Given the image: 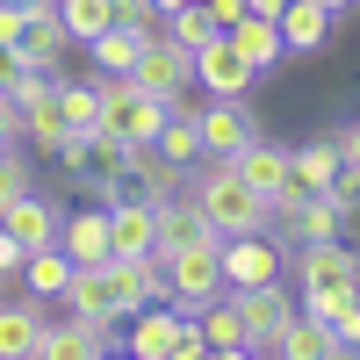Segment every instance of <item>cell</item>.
Instances as JSON below:
<instances>
[{
  "instance_id": "1",
  "label": "cell",
  "mask_w": 360,
  "mask_h": 360,
  "mask_svg": "<svg viewBox=\"0 0 360 360\" xmlns=\"http://www.w3.org/2000/svg\"><path fill=\"white\" fill-rule=\"evenodd\" d=\"M188 195L202 202V217L217 224V238H245V231H266V209L252 188H245V173H238L231 159H202L195 173H188Z\"/></svg>"
},
{
  "instance_id": "2",
  "label": "cell",
  "mask_w": 360,
  "mask_h": 360,
  "mask_svg": "<svg viewBox=\"0 0 360 360\" xmlns=\"http://www.w3.org/2000/svg\"><path fill=\"white\" fill-rule=\"evenodd\" d=\"M288 274H295V303L324 317L339 295H360V252L346 245V238H317V245L288 252Z\"/></svg>"
},
{
  "instance_id": "3",
  "label": "cell",
  "mask_w": 360,
  "mask_h": 360,
  "mask_svg": "<svg viewBox=\"0 0 360 360\" xmlns=\"http://www.w3.org/2000/svg\"><path fill=\"white\" fill-rule=\"evenodd\" d=\"M94 94H101V130L115 144H159V130H166L159 94H144L130 72H94Z\"/></svg>"
},
{
  "instance_id": "4",
  "label": "cell",
  "mask_w": 360,
  "mask_h": 360,
  "mask_svg": "<svg viewBox=\"0 0 360 360\" xmlns=\"http://www.w3.org/2000/svg\"><path fill=\"white\" fill-rule=\"evenodd\" d=\"M123 353H137V360H202V353H209V339H202L195 310L144 303V310L130 317V332H123Z\"/></svg>"
},
{
  "instance_id": "5",
  "label": "cell",
  "mask_w": 360,
  "mask_h": 360,
  "mask_svg": "<svg viewBox=\"0 0 360 360\" xmlns=\"http://www.w3.org/2000/svg\"><path fill=\"white\" fill-rule=\"evenodd\" d=\"M123 159H130V144H115L108 130H72L65 152H58L65 180H72L86 202H115V188H123Z\"/></svg>"
},
{
  "instance_id": "6",
  "label": "cell",
  "mask_w": 360,
  "mask_h": 360,
  "mask_svg": "<svg viewBox=\"0 0 360 360\" xmlns=\"http://www.w3.org/2000/svg\"><path fill=\"white\" fill-rule=\"evenodd\" d=\"M159 266H166L159 303H173V310H202L224 295V238L217 245H188V252H159Z\"/></svg>"
},
{
  "instance_id": "7",
  "label": "cell",
  "mask_w": 360,
  "mask_h": 360,
  "mask_svg": "<svg viewBox=\"0 0 360 360\" xmlns=\"http://www.w3.org/2000/svg\"><path fill=\"white\" fill-rule=\"evenodd\" d=\"M224 295H231V310L245 317L252 353H274V339L288 332V317H295V288L274 274V281H252V288H224Z\"/></svg>"
},
{
  "instance_id": "8",
  "label": "cell",
  "mask_w": 360,
  "mask_h": 360,
  "mask_svg": "<svg viewBox=\"0 0 360 360\" xmlns=\"http://www.w3.org/2000/svg\"><path fill=\"white\" fill-rule=\"evenodd\" d=\"M130 79L144 86V94H159L166 108H188V86H195V51H180L173 37H144V51H137Z\"/></svg>"
},
{
  "instance_id": "9",
  "label": "cell",
  "mask_w": 360,
  "mask_h": 360,
  "mask_svg": "<svg viewBox=\"0 0 360 360\" xmlns=\"http://www.w3.org/2000/svg\"><path fill=\"white\" fill-rule=\"evenodd\" d=\"M266 231H274V245H317V238H339L346 231V217L324 195H281L274 202V217H266Z\"/></svg>"
},
{
  "instance_id": "10",
  "label": "cell",
  "mask_w": 360,
  "mask_h": 360,
  "mask_svg": "<svg viewBox=\"0 0 360 360\" xmlns=\"http://www.w3.org/2000/svg\"><path fill=\"white\" fill-rule=\"evenodd\" d=\"M195 123H202V159H238L252 137H266L259 115H252L245 101H224V94H209V101L195 108Z\"/></svg>"
},
{
  "instance_id": "11",
  "label": "cell",
  "mask_w": 360,
  "mask_h": 360,
  "mask_svg": "<svg viewBox=\"0 0 360 360\" xmlns=\"http://www.w3.org/2000/svg\"><path fill=\"white\" fill-rule=\"evenodd\" d=\"M115 195H130V202H173V195H188V166H173L159 144H130V159H123V188Z\"/></svg>"
},
{
  "instance_id": "12",
  "label": "cell",
  "mask_w": 360,
  "mask_h": 360,
  "mask_svg": "<svg viewBox=\"0 0 360 360\" xmlns=\"http://www.w3.org/2000/svg\"><path fill=\"white\" fill-rule=\"evenodd\" d=\"M115 346H123V339H115L108 332V324H86V317H51L44 324V339H37V360H108Z\"/></svg>"
},
{
  "instance_id": "13",
  "label": "cell",
  "mask_w": 360,
  "mask_h": 360,
  "mask_svg": "<svg viewBox=\"0 0 360 360\" xmlns=\"http://www.w3.org/2000/svg\"><path fill=\"white\" fill-rule=\"evenodd\" d=\"M288 245H274V231H245V238H224V288H252V281H274L281 274Z\"/></svg>"
},
{
  "instance_id": "14",
  "label": "cell",
  "mask_w": 360,
  "mask_h": 360,
  "mask_svg": "<svg viewBox=\"0 0 360 360\" xmlns=\"http://www.w3.org/2000/svg\"><path fill=\"white\" fill-rule=\"evenodd\" d=\"M51 317L58 303H44V295H0V360H29Z\"/></svg>"
},
{
  "instance_id": "15",
  "label": "cell",
  "mask_w": 360,
  "mask_h": 360,
  "mask_svg": "<svg viewBox=\"0 0 360 360\" xmlns=\"http://www.w3.org/2000/svg\"><path fill=\"white\" fill-rule=\"evenodd\" d=\"M195 86H209V94H224V101H245L252 86H259V72L231 51V37H209L195 51Z\"/></svg>"
},
{
  "instance_id": "16",
  "label": "cell",
  "mask_w": 360,
  "mask_h": 360,
  "mask_svg": "<svg viewBox=\"0 0 360 360\" xmlns=\"http://www.w3.org/2000/svg\"><path fill=\"white\" fill-rule=\"evenodd\" d=\"M58 310H72V317L108 324V332H115V317H123V295H115V281H108V259H101V266H72L65 303H58Z\"/></svg>"
},
{
  "instance_id": "17",
  "label": "cell",
  "mask_w": 360,
  "mask_h": 360,
  "mask_svg": "<svg viewBox=\"0 0 360 360\" xmlns=\"http://www.w3.org/2000/svg\"><path fill=\"white\" fill-rule=\"evenodd\" d=\"M231 166L245 173V188H252L266 209H274L281 195H295V180H288V144H274V137H252V144H245V152H238Z\"/></svg>"
},
{
  "instance_id": "18",
  "label": "cell",
  "mask_w": 360,
  "mask_h": 360,
  "mask_svg": "<svg viewBox=\"0 0 360 360\" xmlns=\"http://www.w3.org/2000/svg\"><path fill=\"white\" fill-rule=\"evenodd\" d=\"M65 51H72V29L58 22V8H37V15L22 22V37H15V58H22L29 72H58Z\"/></svg>"
},
{
  "instance_id": "19",
  "label": "cell",
  "mask_w": 360,
  "mask_h": 360,
  "mask_svg": "<svg viewBox=\"0 0 360 360\" xmlns=\"http://www.w3.org/2000/svg\"><path fill=\"white\" fill-rule=\"evenodd\" d=\"M224 37H231V51L245 58L252 72H274V65H288V44H281V22H274V15H252V8H245V15H238V22L224 29Z\"/></svg>"
},
{
  "instance_id": "20",
  "label": "cell",
  "mask_w": 360,
  "mask_h": 360,
  "mask_svg": "<svg viewBox=\"0 0 360 360\" xmlns=\"http://www.w3.org/2000/svg\"><path fill=\"white\" fill-rule=\"evenodd\" d=\"M58 224H65V209H58L51 195H37V188L15 195L8 209H0V231H15L29 252H37V245H58Z\"/></svg>"
},
{
  "instance_id": "21",
  "label": "cell",
  "mask_w": 360,
  "mask_h": 360,
  "mask_svg": "<svg viewBox=\"0 0 360 360\" xmlns=\"http://www.w3.org/2000/svg\"><path fill=\"white\" fill-rule=\"evenodd\" d=\"M58 245H65L72 266H101L115 245H108V209H65V224H58Z\"/></svg>"
},
{
  "instance_id": "22",
  "label": "cell",
  "mask_w": 360,
  "mask_h": 360,
  "mask_svg": "<svg viewBox=\"0 0 360 360\" xmlns=\"http://www.w3.org/2000/svg\"><path fill=\"white\" fill-rule=\"evenodd\" d=\"M101 209H108V245H115V252H159V209H152V202L115 195V202H101Z\"/></svg>"
},
{
  "instance_id": "23",
  "label": "cell",
  "mask_w": 360,
  "mask_h": 360,
  "mask_svg": "<svg viewBox=\"0 0 360 360\" xmlns=\"http://www.w3.org/2000/svg\"><path fill=\"white\" fill-rule=\"evenodd\" d=\"M188 245H217V224L202 217L195 195H173L159 202V252H188Z\"/></svg>"
},
{
  "instance_id": "24",
  "label": "cell",
  "mask_w": 360,
  "mask_h": 360,
  "mask_svg": "<svg viewBox=\"0 0 360 360\" xmlns=\"http://www.w3.org/2000/svg\"><path fill=\"white\" fill-rule=\"evenodd\" d=\"M332 8L324 0H288L281 8V44H288V58H310V51H324V37H332Z\"/></svg>"
},
{
  "instance_id": "25",
  "label": "cell",
  "mask_w": 360,
  "mask_h": 360,
  "mask_svg": "<svg viewBox=\"0 0 360 360\" xmlns=\"http://www.w3.org/2000/svg\"><path fill=\"white\" fill-rule=\"evenodd\" d=\"M274 353H288V360H339V332H332L317 310L295 303V317H288V332L274 339Z\"/></svg>"
},
{
  "instance_id": "26",
  "label": "cell",
  "mask_w": 360,
  "mask_h": 360,
  "mask_svg": "<svg viewBox=\"0 0 360 360\" xmlns=\"http://www.w3.org/2000/svg\"><path fill=\"white\" fill-rule=\"evenodd\" d=\"M332 173H339V144H332V137L288 144V180H295V195H324V188H332Z\"/></svg>"
},
{
  "instance_id": "27",
  "label": "cell",
  "mask_w": 360,
  "mask_h": 360,
  "mask_svg": "<svg viewBox=\"0 0 360 360\" xmlns=\"http://www.w3.org/2000/svg\"><path fill=\"white\" fill-rule=\"evenodd\" d=\"M65 281H72L65 245H37V252L22 259V288H29V295H44V303H65Z\"/></svg>"
},
{
  "instance_id": "28",
  "label": "cell",
  "mask_w": 360,
  "mask_h": 360,
  "mask_svg": "<svg viewBox=\"0 0 360 360\" xmlns=\"http://www.w3.org/2000/svg\"><path fill=\"white\" fill-rule=\"evenodd\" d=\"M195 324H202V339H209V353H252V339H245V317L231 310V295H217V303H202L195 310Z\"/></svg>"
},
{
  "instance_id": "29",
  "label": "cell",
  "mask_w": 360,
  "mask_h": 360,
  "mask_svg": "<svg viewBox=\"0 0 360 360\" xmlns=\"http://www.w3.org/2000/svg\"><path fill=\"white\" fill-rule=\"evenodd\" d=\"M65 137H72V123H65V108H58V94L51 101H29L22 108V144H29V152H65Z\"/></svg>"
},
{
  "instance_id": "30",
  "label": "cell",
  "mask_w": 360,
  "mask_h": 360,
  "mask_svg": "<svg viewBox=\"0 0 360 360\" xmlns=\"http://www.w3.org/2000/svg\"><path fill=\"white\" fill-rule=\"evenodd\" d=\"M159 152L173 166H202V123H195V108H166V130H159Z\"/></svg>"
},
{
  "instance_id": "31",
  "label": "cell",
  "mask_w": 360,
  "mask_h": 360,
  "mask_svg": "<svg viewBox=\"0 0 360 360\" xmlns=\"http://www.w3.org/2000/svg\"><path fill=\"white\" fill-rule=\"evenodd\" d=\"M86 51H94V65H101V72H130V65H137V51H144V37H137V29H123V22H108Z\"/></svg>"
},
{
  "instance_id": "32",
  "label": "cell",
  "mask_w": 360,
  "mask_h": 360,
  "mask_svg": "<svg viewBox=\"0 0 360 360\" xmlns=\"http://www.w3.org/2000/svg\"><path fill=\"white\" fill-rule=\"evenodd\" d=\"M58 108H65L72 130H101V94H94V79H65V72H58Z\"/></svg>"
},
{
  "instance_id": "33",
  "label": "cell",
  "mask_w": 360,
  "mask_h": 360,
  "mask_svg": "<svg viewBox=\"0 0 360 360\" xmlns=\"http://www.w3.org/2000/svg\"><path fill=\"white\" fill-rule=\"evenodd\" d=\"M58 22L72 29V44H94L101 29L115 22V0H58Z\"/></svg>"
},
{
  "instance_id": "34",
  "label": "cell",
  "mask_w": 360,
  "mask_h": 360,
  "mask_svg": "<svg viewBox=\"0 0 360 360\" xmlns=\"http://www.w3.org/2000/svg\"><path fill=\"white\" fill-rule=\"evenodd\" d=\"M166 37H173L180 51H202L209 37H224V29H217V15H209L202 0H188V8H173V15H166Z\"/></svg>"
},
{
  "instance_id": "35",
  "label": "cell",
  "mask_w": 360,
  "mask_h": 360,
  "mask_svg": "<svg viewBox=\"0 0 360 360\" xmlns=\"http://www.w3.org/2000/svg\"><path fill=\"white\" fill-rule=\"evenodd\" d=\"M37 188V173H29V152L22 144H8V152H0V209H8L15 195H29Z\"/></svg>"
},
{
  "instance_id": "36",
  "label": "cell",
  "mask_w": 360,
  "mask_h": 360,
  "mask_svg": "<svg viewBox=\"0 0 360 360\" xmlns=\"http://www.w3.org/2000/svg\"><path fill=\"white\" fill-rule=\"evenodd\" d=\"M324 324L339 332V353H360V295H339V303L324 310Z\"/></svg>"
},
{
  "instance_id": "37",
  "label": "cell",
  "mask_w": 360,
  "mask_h": 360,
  "mask_svg": "<svg viewBox=\"0 0 360 360\" xmlns=\"http://www.w3.org/2000/svg\"><path fill=\"white\" fill-rule=\"evenodd\" d=\"M115 22L137 29V37H166V15L152 8V0H115Z\"/></svg>"
},
{
  "instance_id": "38",
  "label": "cell",
  "mask_w": 360,
  "mask_h": 360,
  "mask_svg": "<svg viewBox=\"0 0 360 360\" xmlns=\"http://www.w3.org/2000/svg\"><path fill=\"white\" fill-rule=\"evenodd\" d=\"M0 144H22V108H15L8 86H0Z\"/></svg>"
},
{
  "instance_id": "39",
  "label": "cell",
  "mask_w": 360,
  "mask_h": 360,
  "mask_svg": "<svg viewBox=\"0 0 360 360\" xmlns=\"http://www.w3.org/2000/svg\"><path fill=\"white\" fill-rule=\"evenodd\" d=\"M22 259H29V245L15 231H0V274H22Z\"/></svg>"
},
{
  "instance_id": "40",
  "label": "cell",
  "mask_w": 360,
  "mask_h": 360,
  "mask_svg": "<svg viewBox=\"0 0 360 360\" xmlns=\"http://www.w3.org/2000/svg\"><path fill=\"white\" fill-rule=\"evenodd\" d=\"M29 15H37V8H8V0H0V44H8V51H15V37H22Z\"/></svg>"
},
{
  "instance_id": "41",
  "label": "cell",
  "mask_w": 360,
  "mask_h": 360,
  "mask_svg": "<svg viewBox=\"0 0 360 360\" xmlns=\"http://www.w3.org/2000/svg\"><path fill=\"white\" fill-rule=\"evenodd\" d=\"M202 8H209V15H217V29H231L238 15H245V0H202Z\"/></svg>"
},
{
  "instance_id": "42",
  "label": "cell",
  "mask_w": 360,
  "mask_h": 360,
  "mask_svg": "<svg viewBox=\"0 0 360 360\" xmlns=\"http://www.w3.org/2000/svg\"><path fill=\"white\" fill-rule=\"evenodd\" d=\"M15 72H22V58H15V51H8V44H0V86H8V79H15Z\"/></svg>"
},
{
  "instance_id": "43",
  "label": "cell",
  "mask_w": 360,
  "mask_h": 360,
  "mask_svg": "<svg viewBox=\"0 0 360 360\" xmlns=\"http://www.w3.org/2000/svg\"><path fill=\"white\" fill-rule=\"evenodd\" d=\"M8 8H58V0H8Z\"/></svg>"
},
{
  "instance_id": "44",
  "label": "cell",
  "mask_w": 360,
  "mask_h": 360,
  "mask_svg": "<svg viewBox=\"0 0 360 360\" xmlns=\"http://www.w3.org/2000/svg\"><path fill=\"white\" fill-rule=\"evenodd\" d=\"M152 8H159V15H173V8H188V0H152Z\"/></svg>"
},
{
  "instance_id": "45",
  "label": "cell",
  "mask_w": 360,
  "mask_h": 360,
  "mask_svg": "<svg viewBox=\"0 0 360 360\" xmlns=\"http://www.w3.org/2000/svg\"><path fill=\"white\" fill-rule=\"evenodd\" d=\"M324 8H332V15H346V8H353V0H324Z\"/></svg>"
},
{
  "instance_id": "46",
  "label": "cell",
  "mask_w": 360,
  "mask_h": 360,
  "mask_svg": "<svg viewBox=\"0 0 360 360\" xmlns=\"http://www.w3.org/2000/svg\"><path fill=\"white\" fill-rule=\"evenodd\" d=\"M0 295H8V274H0Z\"/></svg>"
},
{
  "instance_id": "47",
  "label": "cell",
  "mask_w": 360,
  "mask_h": 360,
  "mask_svg": "<svg viewBox=\"0 0 360 360\" xmlns=\"http://www.w3.org/2000/svg\"><path fill=\"white\" fill-rule=\"evenodd\" d=\"M0 152H8V144H0Z\"/></svg>"
}]
</instances>
